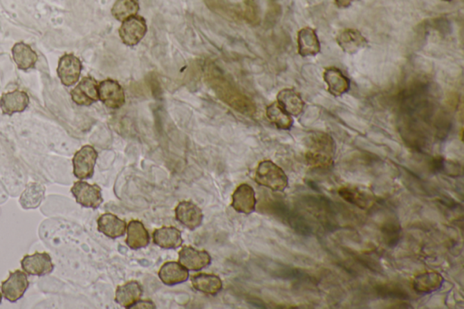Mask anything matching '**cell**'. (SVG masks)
<instances>
[{
  "label": "cell",
  "mask_w": 464,
  "mask_h": 309,
  "mask_svg": "<svg viewBox=\"0 0 464 309\" xmlns=\"http://www.w3.org/2000/svg\"><path fill=\"white\" fill-rule=\"evenodd\" d=\"M127 224L124 221L112 214L101 215L98 220V232L113 240L122 237L127 232Z\"/></svg>",
  "instance_id": "20"
},
{
  "label": "cell",
  "mask_w": 464,
  "mask_h": 309,
  "mask_svg": "<svg viewBox=\"0 0 464 309\" xmlns=\"http://www.w3.org/2000/svg\"><path fill=\"white\" fill-rule=\"evenodd\" d=\"M12 57L17 68L24 71L34 68L39 60V55L36 52L24 42L15 44L12 48Z\"/></svg>",
  "instance_id": "27"
},
{
  "label": "cell",
  "mask_w": 464,
  "mask_h": 309,
  "mask_svg": "<svg viewBox=\"0 0 464 309\" xmlns=\"http://www.w3.org/2000/svg\"><path fill=\"white\" fill-rule=\"evenodd\" d=\"M255 182L271 191H284L288 186V177L275 162L265 160L259 162L257 167Z\"/></svg>",
  "instance_id": "3"
},
{
  "label": "cell",
  "mask_w": 464,
  "mask_h": 309,
  "mask_svg": "<svg viewBox=\"0 0 464 309\" xmlns=\"http://www.w3.org/2000/svg\"><path fill=\"white\" fill-rule=\"evenodd\" d=\"M277 102L291 116L301 115L305 107V102L301 95L294 89L285 88L277 95Z\"/></svg>",
  "instance_id": "24"
},
{
  "label": "cell",
  "mask_w": 464,
  "mask_h": 309,
  "mask_svg": "<svg viewBox=\"0 0 464 309\" xmlns=\"http://www.w3.org/2000/svg\"><path fill=\"white\" fill-rule=\"evenodd\" d=\"M354 1H357V0H335V5L340 8H349Z\"/></svg>",
  "instance_id": "37"
},
{
  "label": "cell",
  "mask_w": 464,
  "mask_h": 309,
  "mask_svg": "<svg viewBox=\"0 0 464 309\" xmlns=\"http://www.w3.org/2000/svg\"><path fill=\"white\" fill-rule=\"evenodd\" d=\"M98 158V151L91 145H84L82 147L73 158L75 176L80 180L91 179L95 174Z\"/></svg>",
  "instance_id": "4"
},
{
  "label": "cell",
  "mask_w": 464,
  "mask_h": 309,
  "mask_svg": "<svg viewBox=\"0 0 464 309\" xmlns=\"http://www.w3.org/2000/svg\"><path fill=\"white\" fill-rule=\"evenodd\" d=\"M139 10V0H116L111 13L118 21L124 22V20L136 16Z\"/></svg>",
  "instance_id": "31"
},
{
  "label": "cell",
  "mask_w": 464,
  "mask_h": 309,
  "mask_svg": "<svg viewBox=\"0 0 464 309\" xmlns=\"http://www.w3.org/2000/svg\"><path fill=\"white\" fill-rule=\"evenodd\" d=\"M276 212L297 233L302 235L311 234V227L309 226V224L306 223V221L301 215H299L297 212L293 211V209L285 206L284 204L283 205L281 204V205L277 207Z\"/></svg>",
  "instance_id": "29"
},
{
  "label": "cell",
  "mask_w": 464,
  "mask_h": 309,
  "mask_svg": "<svg viewBox=\"0 0 464 309\" xmlns=\"http://www.w3.org/2000/svg\"><path fill=\"white\" fill-rule=\"evenodd\" d=\"M179 263L188 270L200 271L211 265L212 256L205 250L185 246L179 252Z\"/></svg>",
  "instance_id": "12"
},
{
  "label": "cell",
  "mask_w": 464,
  "mask_h": 309,
  "mask_svg": "<svg viewBox=\"0 0 464 309\" xmlns=\"http://www.w3.org/2000/svg\"><path fill=\"white\" fill-rule=\"evenodd\" d=\"M206 80L218 97L228 106L243 115L249 116L255 115L257 111L255 103L233 86L230 81L221 75L219 70L210 68L208 74H206Z\"/></svg>",
  "instance_id": "1"
},
{
  "label": "cell",
  "mask_w": 464,
  "mask_h": 309,
  "mask_svg": "<svg viewBox=\"0 0 464 309\" xmlns=\"http://www.w3.org/2000/svg\"><path fill=\"white\" fill-rule=\"evenodd\" d=\"M127 244L131 250H140L150 243V234L145 229L144 223L139 221H132L128 223Z\"/></svg>",
  "instance_id": "25"
},
{
  "label": "cell",
  "mask_w": 464,
  "mask_h": 309,
  "mask_svg": "<svg viewBox=\"0 0 464 309\" xmlns=\"http://www.w3.org/2000/svg\"><path fill=\"white\" fill-rule=\"evenodd\" d=\"M132 308H156L154 303L149 301V300H142V301H139L136 303V305L133 306Z\"/></svg>",
  "instance_id": "36"
},
{
  "label": "cell",
  "mask_w": 464,
  "mask_h": 309,
  "mask_svg": "<svg viewBox=\"0 0 464 309\" xmlns=\"http://www.w3.org/2000/svg\"><path fill=\"white\" fill-rule=\"evenodd\" d=\"M98 81L92 77L82 78L70 93L73 102L80 106H90L98 102Z\"/></svg>",
  "instance_id": "11"
},
{
  "label": "cell",
  "mask_w": 464,
  "mask_h": 309,
  "mask_svg": "<svg viewBox=\"0 0 464 309\" xmlns=\"http://www.w3.org/2000/svg\"><path fill=\"white\" fill-rule=\"evenodd\" d=\"M445 279L436 271H427L417 275L413 281V288L419 295L436 292L443 287Z\"/></svg>",
  "instance_id": "17"
},
{
  "label": "cell",
  "mask_w": 464,
  "mask_h": 309,
  "mask_svg": "<svg viewBox=\"0 0 464 309\" xmlns=\"http://www.w3.org/2000/svg\"><path fill=\"white\" fill-rule=\"evenodd\" d=\"M159 278L163 284L174 285L188 281L189 271L178 262H166L159 271Z\"/></svg>",
  "instance_id": "23"
},
{
  "label": "cell",
  "mask_w": 464,
  "mask_h": 309,
  "mask_svg": "<svg viewBox=\"0 0 464 309\" xmlns=\"http://www.w3.org/2000/svg\"><path fill=\"white\" fill-rule=\"evenodd\" d=\"M384 244L389 247H395L401 241L402 228L398 221H385L381 229Z\"/></svg>",
  "instance_id": "34"
},
{
  "label": "cell",
  "mask_w": 464,
  "mask_h": 309,
  "mask_svg": "<svg viewBox=\"0 0 464 309\" xmlns=\"http://www.w3.org/2000/svg\"><path fill=\"white\" fill-rule=\"evenodd\" d=\"M30 100L27 93L15 90V91L6 93L0 98V109L3 115L11 116L14 113L24 112L29 106Z\"/></svg>",
  "instance_id": "16"
},
{
  "label": "cell",
  "mask_w": 464,
  "mask_h": 309,
  "mask_svg": "<svg viewBox=\"0 0 464 309\" xmlns=\"http://www.w3.org/2000/svg\"><path fill=\"white\" fill-rule=\"evenodd\" d=\"M191 281L194 290L207 295L216 296L223 290L220 277L212 274H197L192 277Z\"/></svg>",
  "instance_id": "26"
},
{
  "label": "cell",
  "mask_w": 464,
  "mask_h": 309,
  "mask_svg": "<svg viewBox=\"0 0 464 309\" xmlns=\"http://www.w3.org/2000/svg\"><path fill=\"white\" fill-rule=\"evenodd\" d=\"M99 101L109 109L118 110L124 106L125 93L118 81L106 79L98 84Z\"/></svg>",
  "instance_id": "7"
},
{
  "label": "cell",
  "mask_w": 464,
  "mask_h": 309,
  "mask_svg": "<svg viewBox=\"0 0 464 309\" xmlns=\"http://www.w3.org/2000/svg\"><path fill=\"white\" fill-rule=\"evenodd\" d=\"M266 115L268 121L279 130L288 131L293 127V118L279 106L278 102H274L267 107Z\"/></svg>",
  "instance_id": "30"
},
{
  "label": "cell",
  "mask_w": 464,
  "mask_h": 309,
  "mask_svg": "<svg viewBox=\"0 0 464 309\" xmlns=\"http://www.w3.org/2000/svg\"><path fill=\"white\" fill-rule=\"evenodd\" d=\"M176 220L187 229L194 230L201 225L203 214L196 204L192 202H182L175 209Z\"/></svg>",
  "instance_id": "14"
},
{
  "label": "cell",
  "mask_w": 464,
  "mask_h": 309,
  "mask_svg": "<svg viewBox=\"0 0 464 309\" xmlns=\"http://www.w3.org/2000/svg\"><path fill=\"white\" fill-rule=\"evenodd\" d=\"M45 187L37 183H29L20 198V204L24 209H36L45 197Z\"/></svg>",
  "instance_id": "32"
},
{
  "label": "cell",
  "mask_w": 464,
  "mask_h": 309,
  "mask_svg": "<svg viewBox=\"0 0 464 309\" xmlns=\"http://www.w3.org/2000/svg\"><path fill=\"white\" fill-rule=\"evenodd\" d=\"M71 194L77 203L84 208L96 209L104 203L101 188L98 185L82 182V180L74 183Z\"/></svg>",
  "instance_id": "6"
},
{
  "label": "cell",
  "mask_w": 464,
  "mask_h": 309,
  "mask_svg": "<svg viewBox=\"0 0 464 309\" xmlns=\"http://www.w3.org/2000/svg\"><path fill=\"white\" fill-rule=\"evenodd\" d=\"M443 1L450 2V1H452V0H443Z\"/></svg>",
  "instance_id": "39"
},
{
  "label": "cell",
  "mask_w": 464,
  "mask_h": 309,
  "mask_svg": "<svg viewBox=\"0 0 464 309\" xmlns=\"http://www.w3.org/2000/svg\"><path fill=\"white\" fill-rule=\"evenodd\" d=\"M376 296L383 299L407 300L410 299L407 291L401 285L387 283L378 285L375 288Z\"/></svg>",
  "instance_id": "33"
},
{
  "label": "cell",
  "mask_w": 464,
  "mask_h": 309,
  "mask_svg": "<svg viewBox=\"0 0 464 309\" xmlns=\"http://www.w3.org/2000/svg\"><path fill=\"white\" fill-rule=\"evenodd\" d=\"M324 80L328 84L329 94L340 97L350 89V80L337 68H328L324 72Z\"/></svg>",
  "instance_id": "18"
},
{
  "label": "cell",
  "mask_w": 464,
  "mask_h": 309,
  "mask_svg": "<svg viewBox=\"0 0 464 309\" xmlns=\"http://www.w3.org/2000/svg\"><path fill=\"white\" fill-rule=\"evenodd\" d=\"M2 299H3L2 294L1 292H0V304H1Z\"/></svg>",
  "instance_id": "38"
},
{
  "label": "cell",
  "mask_w": 464,
  "mask_h": 309,
  "mask_svg": "<svg viewBox=\"0 0 464 309\" xmlns=\"http://www.w3.org/2000/svg\"><path fill=\"white\" fill-rule=\"evenodd\" d=\"M306 147L305 158L310 168L328 170L333 167L337 145L331 135L323 132L312 133Z\"/></svg>",
  "instance_id": "2"
},
{
  "label": "cell",
  "mask_w": 464,
  "mask_h": 309,
  "mask_svg": "<svg viewBox=\"0 0 464 309\" xmlns=\"http://www.w3.org/2000/svg\"><path fill=\"white\" fill-rule=\"evenodd\" d=\"M82 69L83 65L80 58L73 54H66L58 62L57 75L64 86L70 87L80 81Z\"/></svg>",
  "instance_id": "9"
},
{
  "label": "cell",
  "mask_w": 464,
  "mask_h": 309,
  "mask_svg": "<svg viewBox=\"0 0 464 309\" xmlns=\"http://www.w3.org/2000/svg\"><path fill=\"white\" fill-rule=\"evenodd\" d=\"M20 264L23 271L30 276H46L53 272L55 269L51 256L46 252H36L33 255H26Z\"/></svg>",
  "instance_id": "10"
},
{
  "label": "cell",
  "mask_w": 464,
  "mask_h": 309,
  "mask_svg": "<svg viewBox=\"0 0 464 309\" xmlns=\"http://www.w3.org/2000/svg\"><path fill=\"white\" fill-rule=\"evenodd\" d=\"M122 23L119 28V37L125 46L138 45L147 34L148 27L145 17L136 15Z\"/></svg>",
  "instance_id": "5"
},
{
  "label": "cell",
  "mask_w": 464,
  "mask_h": 309,
  "mask_svg": "<svg viewBox=\"0 0 464 309\" xmlns=\"http://www.w3.org/2000/svg\"><path fill=\"white\" fill-rule=\"evenodd\" d=\"M340 48L345 53L355 55L369 46V40L358 29L346 28L341 31L337 37Z\"/></svg>",
  "instance_id": "13"
},
{
  "label": "cell",
  "mask_w": 464,
  "mask_h": 309,
  "mask_svg": "<svg viewBox=\"0 0 464 309\" xmlns=\"http://www.w3.org/2000/svg\"><path fill=\"white\" fill-rule=\"evenodd\" d=\"M256 205V194L252 186L243 183L233 192L232 207L239 214H252L255 211Z\"/></svg>",
  "instance_id": "15"
},
{
  "label": "cell",
  "mask_w": 464,
  "mask_h": 309,
  "mask_svg": "<svg viewBox=\"0 0 464 309\" xmlns=\"http://www.w3.org/2000/svg\"><path fill=\"white\" fill-rule=\"evenodd\" d=\"M142 296V285L136 281H130L119 285L115 292V301L124 308H132Z\"/></svg>",
  "instance_id": "21"
},
{
  "label": "cell",
  "mask_w": 464,
  "mask_h": 309,
  "mask_svg": "<svg viewBox=\"0 0 464 309\" xmlns=\"http://www.w3.org/2000/svg\"><path fill=\"white\" fill-rule=\"evenodd\" d=\"M338 194L346 203L353 204L361 209H369L373 204V195L366 191L351 186H346L338 189Z\"/></svg>",
  "instance_id": "28"
},
{
  "label": "cell",
  "mask_w": 464,
  "mask_h": 309,
  "mask_svg": "<svg viewBox=\"0 0 464 309\" xmlns=\"http://www.w3.org/2000/svg\"><path fill=\"white\" fill-rule=\"evenodd\" d=\"M297 46L299 54L303 57L319 55L321 46L316 30L308 27L300 29L297 34Z\"/></svg>",
  "instance_id": "19"
},
{
  "label": "cell",
  "mask_w": 464,
  "mask_h": 309,
  "mask_svg": "<svg viewBox=\"0 0 464 309\" xmlns=\"http://www.w3.org/2000/svg\"><path fill=\"white\" fill-rule=\"evenodd\" d=\"M431 168L436 173H440L450 177H459L463 175V167L459 163L448 161L443 157H437L431 162Z\"/></svg>",
  "instance_id": "35"
},
{
  "label": "cell",
  "mask_w": 464,
  "mask_h": 309,
  "mask_svg": "<svg viewBox=\"0 0 464 309\" xmlns=\"http://www.w3.org/2000/svg\"><path fill=\"white\" fill-rule=\"evenodd\" d=\"M29 287L27 273L22 270L10 272V277L2 282L1 291L5 299L11 303L19 301Z\"/></svg>",
  "instance_id": "8"
},
{
  "label": "cell",
  "mask_w": 464,
  "mask_h": 309,
  "mask_svg": "<svg viewBox=\"0 0 464 309\" xmlns=\"http://www.w3.org/2000/svg\"><path fill=\"white\" fill-rule=\"evenodd\" d=\"M154 242L157 246L165 250H176L182 246V233L175 227H163L154 230Z\"/></svg>",
  "instance_id": "22"
}]
</instances>
